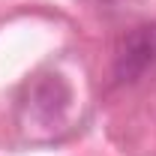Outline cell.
<instances>
[{"label": "cell", "instance_id": "cell-1", "mask_svg": "<svg viewBox=\"0 0 156 156\" xmlns=\"http://www.w3.org/2000/svg\"><path fill=\"white\" fill-rule=\"evenodd\" d=\"M156 66V24L135 27L129 36H123L114 57V75L117 81H138L144 72Z\"/></svg>", "mask_w": 156, "mask_h": 156}, {"label": "cell", "instance_id": "cell-2", "mask_svg": "<svg viewBox=\"0 0 156 156\" xmlns=\"http://www.w3.org/2000/svg\"><path fill=\"white\" fill-rule=\"evenodd\" d=\"M69 105V90L66 84L60 81L57 75L45 78V81H36L30 87V96L24 102V108L30 111V117L42 123V126H54L63 120V111Z\"/></svg>", "mask_w": 156, "mask_h": 156}]
</instances>
